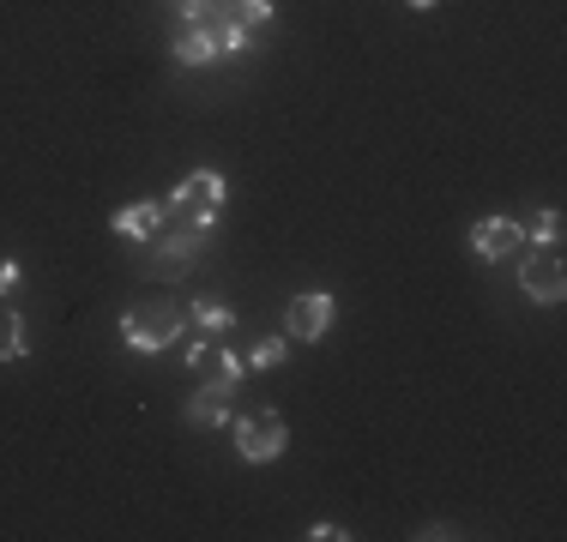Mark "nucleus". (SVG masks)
Returning a JSON list of instances; mask_svg holds the SVG:
<instances>
[{
    "label": "nucleus",
    "mask_w": 567,
    "mask_h": 542,
    "mask_svg": "<svg viewBox=\"0 0 567 542\" xmlns=\"http://www.w3.org/2000/svg\"><path fill=\"white\" fill-rule=\"evenodd\" d=\"M164 211H169L175 229H199V236H206V229L218 223V211H224V175L218 169L182 175V181H175V194L164 199Z\"/></svg>",
    "instance_id": "nucleus-1"
},
{
    "label": "nucleus",
    "mask_w": 567,
    "mask_h": 542,
    "mask_svg": "<svg viewBox=\"0 0 567 542\" xmlns=\"http://www.w3.org/2000/svg\"><path fill=\"white\" fill-rule=\"evenodd\" d=\"M121 337H127V350H140V356H157V350H169L175 337H187V308L182 302H145V308H127L121 314Z\"/></svg>",
    "instance_id": "nucleus-2"
},
{
    "label": "nucleus",
    "mask_w": 567,
    "mask_h": 542,
    "mask_svg": "<svg viewBox=\"0 0 567 542\" xmlns=\"http://www.w3.org/2000/svg\"><path fill=\"white\" fill-rule=\"evenodd\" d=\"M284 446H290V428H284V416L266 410V404L236 423V452H241V465H272Z\"/></svg>",
    "instance_id": "nucleus-3"
},
{
    "label": "nucleus",
    "mask_w": 567,
    "mask_h": 542,
    "mask_svg": "<svg viewBox=\"0 0 567 542\" xmlns=\"http://www.w3.org/2000/svg\"><path fill=\"white\" fill-rule=\"evenodd\" d=\"M519 290L532 295L537 308H556L561 295H567V265H561V253H556V248L525 253V260H519Z\"/></svg>",
    "instance_id": "nucleus-4"
},
{
    "label": "nucleus",
    "mask_w": 567,
    "mask_h": 542,
    "mask_svg": "<svg viewBox=\"0 0 567 542\" xmlns=\"http://www.w3.org/2000/svg\"><path fill=\"white\" fill-rule=\"evenodd\" d=\"M332 320H339V302H332L327 290H302L290 295V314H284V332L302 337V344H320V337L332 332Z\"/></svg>",
    "instance_id": "nucleus-5"
},
{
    "label": "nucleus",
    "mask_w": 567,
    "mask_h": 542,
    "mask_svg": "<svg viewBox=\"0 0 567 542\" xmlns=\"http://www.w3.org/2000/svg\"><path fill=\"white\" fill-rule=\"evenodd\" d=\"M519 241H525V229L513 223V217H483V223H471V253H477L483 265H502L519 253Z\"/></svg>",
    "instance_id": "nucleus-6"
},
{
    "label": "nucleus",
    "mask_w": 567,
    "mask_h": 542,
    "mask_svg": "<svg viewBox=\"0 0 567 542\" xmlns=\"http://www.w3.org/2000/svg\"><path fill=\"white\" fill-rule=\"evenodd\" d=\"M187 368L206 374V386H241V356H236V350L206 344L199 332H194V344H187Z\"/></svg>",
    "instance_id": "nucleus-7"
},
{
    "label": "nucleus",
    "mask_w": 567,
    "mask_h": 542,
    "mask_svg": "<svg viewBox=\"0 0 567 542\" xmlns=\"http://www.w3.org/2000/svg\"><path fill=\"white\" fill-rule=\"evenodd\" d=\"M194 260H199V229H175V236H164V241L152 248V278L175 283Z\"/></svg>",
    "instance_id": "nucleus-8"
},
{
    "label": "nucleus",
    "mask_w": 567,
    "mask_h": 542,
    "mask_svg": "<svg viewBox=\"0 0 567 542\" xmlns=\"http://www.w3.org/2000/svg\"><path fill=\"white\" fill-rule=\"evenodd\" d=\"M229 398H236V386H199L194 398H187V423H194V428L229 423Z\"/></svg>",
    "instance_id": "nucleus-9"
},
{
    "label": "nucleus",
    "mask_w": 567,
    "mask_h": 542,
    "mask_svg": "<svg viewBox=\"0 0 567 542\" xmlns=\"http://www.w3.org/2000/svg\"><path fill=\"white\" fill-rule=\"evenodd\" d=\"M169 223V211L164 206H152V199H145V206H121L115 211V236H133V241H157V229Z\"/></svg>",
    "instance_id": "nucleus-10"
},
{
    "label": "nucleus",
    "mask_w": 567,
    "mask_h": 542,
    "mask_svg": "<svg viewBox=\"0 0 567 542\" xmlns=\"http://www.w3.org/2000/svg\"><path fill=\"white\" fill-rule=\"evenodd\" d=\"M175 61L182 66H212L218 61V37H212V24H187V31L175 37Z\"/></svg>",
    "instance_id": "nucleus-11"
},
{
    "label": "nucleus",
    "mask_w": 567,
    "mask_h": 542,
    "mask_svg": "<svg viewBox=\"0 0 567 542\" xmlns=\"http://www.w3.org/2000/svg\"><path fill=\"white\" fill-rule=\"evenodd\" d=\"M212 19H224V24H236V31H260L266 19H272V0H218L212 7Z\"/></svg>",
    "instance_id": "nucleus-12"
},
{
    "label": "nucleus",
    "mask_w": 567,
    "mask_h": 542,
    "mask_svg": "<svg viewBox=\"0 0 567 542\" xmlns=\"http://www.w3.org/2000/svg\"><path fill=\"white\" fill-rule=\"evenodd\" d=\"M187 325H194V332H229L236 314H229V302H218V295H199V302L187 308Z\"/></svg>",
    "instance_id": "nucleus-13"
},
{
    "label": "nucleus",
    "mask_w": 567,
    "mask_h": 542,
    "mask_svg": "<svg viewBox=\"0 0 567 542\" xmlns=\"http://www.w3.org/2000/svg\"><path fill=\"white\" fill-rule=\"evenodd\" d=\"M24 356V320H19V308L0 295V362H19Z\"/></svg>",
    "instance_id": "nucleus-14"
},
{
    "label": "nucleus",
    "mask_w": 567,
    "mask_h": 542,
    "mask_svg": "<svg viewBox=\"0 0 567 542\" xmlns=\"http://www.w3.org/2000/svg\"><path fill=\"white\" fill-rule=\"evenodd\" d=\"M278 362H284V337H260L254 356H248V368H278Z\"/></svg>",
    "instance_id": "nucleus-15"
},
{
    "label": "nucleus",
    "mask_w": 567,
    "mask_h": 542,
    "mask_svg": "<svg viewBox=\"0 0 567 542\" xmlns=\"http://www.w3.org/2000/svg\"><path fill=\"white\" fill-rule=\"evenodd\" d=\"M169 7L182 12L187 24H206V19H212V7H218V0H169Z\"/></svg>",
    "instance_id": "nucleus-16"
},
{
    "label": "nucleus",
    "mask_w": 567,
    "mask_h": 542,
    "mask_svg": "<svg viewBox=\"0 0 567 542\" xmlns=\"http://www.w3.org/2000/svg\"><path fill=\"white\" fill-rule=\"evenodd\" d=\"M537 241H544V248H561V211L537 217Z\"/></svg>",
    "instance_id": "nucleus-17"
},
{
    "label": "nucleus",
    "mask_w": 567,
    "mask_h": 542,
    "mask_svg": "<svg viewBox=\"0 0 567 542\" xmlns=\"http://www.w3.org/2000/svg\"><path fill=\"white\" fill-rule=\"evenodd\" d=\"M12 283H19V260H0V295H12Z\"/></svg>",
    "instance_id": "nucleus-18"
},
{
    "label": "nucleus",
    "mask_w": 567,
    "mask_h": 542,
    "mask_svg": "<svg viewBox=\"0 0 567 542\" xmlns=\"http://www.w3.org/2000/svg\"><path fill=\"white\" fill-rule=\"evenodd\" d=\"M308 536H315V542H344L350 531H339V524H315V531H308Z\"/></svg>",
    "instance_id": "nucleus-19"
},
{
    "label": "nucleus",
    "mask_w": 567,
    "mask_h": 542,
    "mask_svg": "<svg viewBox=\"0 0 567 542\" xmlns=\"http://www.w3.org/2000/svg\"><path fill=\"white\" fill-rule=\"evenodd\" d=\"M411 7H416V12H429V7H435V0H411Z\"/></svg>",
    "instance_id": "nucleus-20"
}]
</instances>
